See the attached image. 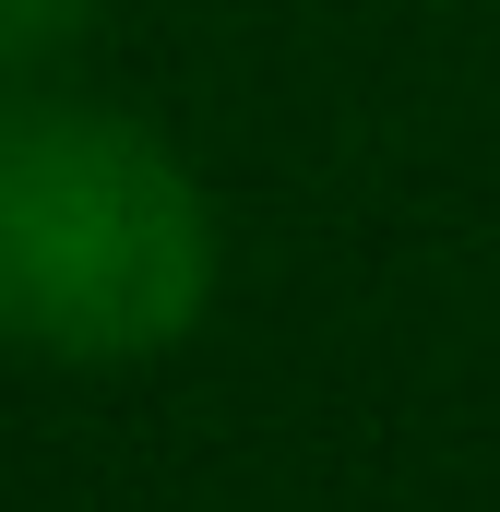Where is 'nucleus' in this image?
<instances>
[{"instance_id": "f257e3e1", "label": "nucleus", "mask_w": 500, "mask_h": 512, "mask_svg": "<svg viewBox=\"0 0 500 512\" xmlns=\"http://www.w3.org/2000/svg\"><path fill=\"white\" fill-rule=\"evenodd\" d=\"M215 298L203 179L120 108H0V334L48 358H143Z\"/></svg>"}, {"instance_id": "f03ea898", "label": "nucleus", "mask_w": 500, "mask_h": 512, "mask_svg": "<svg viewBox=\"0 0 500 512\" xmlns=\"http://www.w3.org/2000/svg\"><path fill=\"white\" fill-rule=\"evenodd\" d=\"M84 12H96V0H0V72L60 60V48L84 36Z\"/></svg>"}]
</instances>
